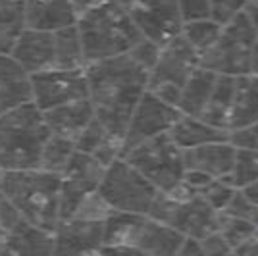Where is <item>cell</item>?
<instances>
[{
	"mask_svg": "<svg viewBox=\"0 0 258 256\" xmlns=\"http://www.w3.org/2000/svg\"><path fill=\"white\" fill-rule=\"evenodd\" d=\"M170 137L175 141V145L179 149L187 150L206 145V143L229 139V131L216 127L201 116L181 114L179 119L173 123V127L170 129Z\"/></svg>",
	"mask_w": 258,
	"mask_h": 256,
	"instance_id": "7402d4cb",
	"label": "cell"
},
{
	"mask_svg": "<svg viewBox=\"0 0 258 256\" xmlns=\"http://www.w3.org/2000/svg\"><path fill=\"white\" fill-rule=\"evenodd\" d=\"M250 74L258 75V39L252 48V60H250Z\"/></svg>",
	"mask_w": 258,
	"mask_h": 256,
	"instance_id": "ee69618b",
	"label": "cell"
},
{
	"mask_svg": "<svg viewBox=\"0 0 258 256\" xmlns=\"http://www.w3.org/2000/svg\"><path fill=\"white\" fill-rule=\"evenodd\" d=\"M224 212L237 216V218H245V220L258 225V204L252 203L241 189H237V193L231 199V203L227 204V208Z\"/></svg>",
	"mask_w": 258,
	"mask_h": 256,
	"instance_id": "d6a6232c",
	"label": "cell"
},
{
	"mask_svg": "<svg viewBox=\"0 0 258 256\" xmlns=\"http://www.w3.org/2000/svg\"><path fill=\"white\" fill-rule=\"evenodd\" d=\"M256 39V29L247 18V12L243 10L222 27L216 43L201 54V66L224 75L250 74V60Z\"/></svg>",
	"mask_w": 258,
	"mask_h": 256,
	"instance_id": "52a82bcc",
	"label": "cell"
},
{
	"mask_svg": "<svg viewBox=\"0 0 258 256\" xmlns=\"http://www.w3.org/2000/svg\"><path fill=\"white\" fill-rule=\"evenodd\" d=\"M241 191L245 193L252 203L258 204V179L256 181H252V183H248V185H245V187H241Z\"/></svg>",
	"mask_w": 258,
	"mask_h": 256,
	"instance_id": "b9f144b4",
	"label": "cell"
},
{
	"mask_svg": "<svg viewBox=\"0 0 258 256\" xmlns=\"http://www.w3.org/2000/svg\"><path fill=\"white\" fill-rule=\"evenodd\" d=\"M235 254H258V229H256V235L248 243H245L241 248H237Z\"/></svg>",
	"mask_w": 258,
	"mask_h": 256,
	"instance_id": "ab89813d",
	"label": "cell"
},
{
	"mask_svg": "<svg viewBox=\"0 0 258 256\" xmlns=\"http://www.w3.org/2000/svg\"><path fill=\"white\" fill-rule=\"evenodd\" d=\"M222 27L224 25L212 20V18H203V20H193V22L183 23L181 35L201 56L216 43V39L222 33Z\"/></svg>",
	"mask_w": 258,
	"mask_h": 256,
	"instance_id": "83f0119b",
	"label": "cell"
},
{
	"mask_svg": "<svg viewBox=\"0 0 258 256\" xmlns=\"http://www.w3.org/2000/svg\"><path fill=\"white\" fill-rule=\"evenodd\" d=\"M95 116H97L95 106H93V100L89 96L66 102V104H60V106L50 108V110H44V119L48 123L50 133L72 137V139H76L77 135L93 121Z\"/></svg>",
	"mask_w": 258,
	"mask_h": 256,
	"instance_id": "ffe728a7",
	"label": "cell"
},
{
	"mask_svg": "<svg viewBox=\"0 0 258 256\" xmlns=\"http://www.w3.org/2000/svg\"><path fill=\"white\" fill-rule=\"evenodd\" d=\"M201 243H203L205 254H233L231 245L227 243L226 237L220 233V231L206 235L205 239H201Z\"/></svg>",
	"mask_w": 258,
	"mask_h": 256,
	"instance_id": "74e56055",
	"label": "cell"
},
{
	"mask_svg": "<svg viewBox=\"0 0 258 256\" xmlns=\"http://www.w3.org/2000/svg\"><path fill=\"white\" fill-rule=\"evenodd\" d=\"M98 193L116 212L149 214L160 191L133 164L119 156L106 168Z\"/></svg>",
	"mask_w": 258,
	"mask_h": 256,
	"instance_id": "ba28073f",
	"label": "cell"
},
{
	"mask_svg": "<svg viewBox=\"0 0 258 256\" xmlns=\"http://www.w3.org/2000/svg\"><path fill=\"white\" fill-rule=\"evenodd\" d=\"M12 56L29 72L39 74L46 70H56L58 50H56V31H41L27 27L16 43Z\"/></svg>",
	"mask_w": 258,
	"mask_h": 256,
	"instance_id": "9a60e30c",
	"label": "cell"
},
{
	"mask_svg": "<svg viewBox=\"0 0 258 256\" xmlns=\"http://www.w3.org/2000/svg\"><path fill=\"white\" fill-rule=\"evenodd\" d=\"M50 129L44 112L25 102L0 116V170L41 168V156Z\"/></svg>",
	"mask_w": 258,
	"mask_h": 256,
	"instance_id": "277c9868",
	"label": "cell"
},
{
	"mask_svg": "<svg viewBox=\"0 0 258 256\" xmlns=\"http://www.w3.org/2000/svg\"><path fill=\"white\" fill-rule=\"evenodd\" d=\"M237 189H239V187L233 183L231 175H226V177H214V179L201 191V195L210 203V206H212L214 210L224 212L227 208V204L231 203V199H233V195L237 193Z\"/></svg>",
	"mask_w": 258,
	"mask_h": 256,
	"instance_id": "f546056e",
	"label": "cell"
},
{
	"mask_svg": "<svg viewBox=\"0 0 258 256\" xmlns=\"http://www.w3.org/2000/svg\"><path fill=\"white\" fill-rule=\"evenodd\" d=\"M254 2H258V0H254Z\"/></svg>",
	"mask_w": 258,
	"mask_h": 256,
	"instance_id": "bcb514c9",
	"label": "cell"
},
{
	"mask_svg": "<svg viewBox=\"0 0 258 256\" xmlns=\"http://www.w3.org/2000/svg\"><path fill=\"white\" fill-rule=\"evenodd\" d=\"M183 23L210 18V0H177Z\"/></svg>",
	"mask_w": 258,
	"mask_h": 256,
	"instance_id": "8d00e7d4",
	"label": "cell"
},
{
	"mask_svg": "<svg viewBox=\"0 0 258 256\" xmlns=\"http://www.w3.org/2000/svg\"><path fill=\"white\" fill-rule=\"evenodd\" d=\"M77 29L87 64L131 52L145 39L119 0H108L79 16Z\"/></svg>",
	"mask_w": 258,
	"mask_h": 256,
	"instance_id": "7a4b0ae2",
	"label": "cell"
},
{
	"mask_svg": "<svg viewBox=\"0 0 258 256\" xmlns=\"http://www.w3.org/2000/svg\"><path fill=\"white\" fill-rule=\"evenodd\" d=\"M195 254H197V256L205 254L201 239H195V237H185V241H183V245H181V250H179V256H195Z\"/></svg>",
	"mask_w": 258,
	"mask_h": 256,
	"instance_id": "f35d334b",
	"label": "cell"
},
{
	"mask_svg": "<svg viewBox=\"0 0 258 256\" xmlns=\"http://www.w3.org/2000/svg\"><path fill=\"white\" fill-rule=\"evenodd\" d=\"M229 141L235 145L237 149L258 150V121L229 131Z\"/></svg>",
	"mask_w": 258,
	"mask_h": 256,
	"instance_id": "e575fe53",
	"label": "cell"
},
{
	"mask_svg": "<svg viewBox=\"0 0 258 256\" xmlns=\"http://www.w3.org/2000/svg\"><path fill=\"white\" fill-rule=\"evenodd\" d=\"M81 12L74 0H27V27L58 31L77 25Z\"/></svg>",
	"mask_w": 258,
	"mask_h": 256,
	"instance_id": "d6986e66",
	"label": "cell"
},
{
	"mask_svg": "<svg viewBox=\"0 0 258 256\" xmlns=\"http://www.w3.org/2000/svg\"><path fill=\"white\" fill-rule=\"evenodd\" d=\"M56 239L52 229H44L22 220L6 233L4 254H54Z\"/></svg>",
	"mask_w": 258,
	"mask_h": 256,
	"instance_id": "44dd1931",
	"label": "cell"
},
{
	"mask_svg": "<svg viewBox=\"0 0 258 256\" xmlns=\"http://www.w3.org/2000/svg\"><path fill=\"white\" fill-rule=\"evenodd\" d=\"M0 189L16 204L23 220L52 231L60 224V173L43 168L0 170Z\"/></svg>",
	"mask_w": 258,
	"mask_h": 256,
	"instance_id": "3957f363",
	"label": "cell"
},
{
	"mask_svg": "<svg viewBox=\"0 0 258 256\" xmlns=\"http://www.w3.org/2000/svg\"><path fill=\"white\" fill-rule=\"evenodd\" d=\"M254 121H258V75H239L229 116V131L250 125Z\"/></svg>",
	"mask_w": 258,
	"mask_h": 256,
	"instance_id": "cb8c5ba5",
	"label": "cell"
},
{
	"mask_svg": "<svg viewBox=\"0 0 258 256\" xmlns=\"http://www.w3.org/2000/svg\"><path fill=\"white\" fill-rule=\"evenodd\" d=\"M179 116H181V110L175 104L166 102L164 98L147 89V93L141 96V100L133 110V116L129 119L121 156L145 141L162 133H170V129L179 119Z\"/></svg>",
	"mask_w": 258,
	"mask_h": 256,
	"instance_id": "30bf717a",
	"label": "cell"
},
{
	"mask_svg": "<svg viewBox=\"0 0 258 256\" xmlns=\"http://www.w3.org/2000/svg\"><path fill=\"white\" fill-rule=\"evenodd\" d=\"M23 220V216L20 210L16 208V204L8 199V195L0 189V227L8 233L10 229H14L16 225Z\"/></svg>",
	"mask_w": 258,
	"mask_h": 256,
	"instance_id": "d590c367",
	"label": "cell"
},
{
	"mask_svg": "<svg viewBox=\"0 0 258 256\" xmlns=\"http://www.w3.org/2000/svg\"><path fill=\"white\" fill-rule=\"evenodd\" d=\"M237 77L239 75L218 74V81L212 91V96L201 116L208 123L220 129H226V131H229V116H231V106H233V98H235Z\"/></svg>",
	"mask_w": 258,
	"mask_h": 256,
	"instance_id": "d4e9b609",
	"label": "cell"
},
{
	"mask_svg": "<svg viewBox=\"0 0 258 256\" xmlns=\"http://www.w3.org/2000/svg\"><path fill=\"white\" fill-rule=\"evenodd\" d=\"M85 70L89 79V98L93 100L95 114L108 133L123 145L133 110L149 89L151 72L129 52L89 62Z\"/></svg>",
	"mask_w": 258,
	"mask_h": 256,
	"instance_id": "6da1fadb",
	"label": "cell"
},
{
	"mask_svg": "<svg viewBox=\"0 0 258 256\" xmlns=\"http://www.w3.org/2000/svg\"><path fill=\"white\" fill-rule=\"evenodd\" d=\"M31 100V74L12 54L0 52V116Z\"/></svg>",
	"mask_w": 258,
	"mask_h": 256,
	"instance_id": "e0dca14e",
	"label": "cell"
},
{
	"mask_svg": "<svg viewBox=\"0 0 258 256\" xmlns=\"http://www.w3.org/2000/svg\"><path fill=\"white\" fill-rule=\"evenodd\" d=\"M33 102L41 110H50L72 100L89 96L85 68L77 70H46L31 74Z\"/></svg>",
	"mask_w": 258,
	"mask_h": 256,
	"instance_id": "4fadbf2b",
	"label": "cell"
},
{
	"mask_svg": "<svg viewBox=\"0 0 258 256\" xmlns=\"http://www.w3.org/2000/svg\"><path fill=\"white\" fill-rule=\"evenodd\" d=\"M102 162L93 154L77 150L70 166L62 173V191H60V220L72 218L77 208L83 204L91 193L98 191L102 177L106 173Z\"/></svg>",
	"mask_w": 258,
	"mask_h": 256,
	"instance_id": "8fae6325",
	"label": "cell"
},
{
	"mask_svg": "<svg viewBox=\"0 0 258 256\" xmlns=\"http://www.w3.org/2000/svg\"><path fill=\"white\" fill-rule=\"evenodd\" d=\"M106 220L72 216L60 220L54 229V254H100L104 245Z\"/></svg>",
	"mask_w": 258,
	"mask_h": 256,
	"instance_id": "5bb4252c",
	"label": "cell"
},
{
	"mask_svg": "<svg viewBox=\"0 0 258 256\" xmlns=\"http://www.w3.org/2000/svg\"><path fill=\"white\" fill-rule=\"evenodd\" d=\"M129 12L143 37L164 44L183 29V18L177 0H119Z\"/></svg>",
	"mask_w": 258,
	"mask_h": 256,
	"instance_id": "7c38bea8",
	"label": "cell"
},
{
	"mask_svg": "<svg viewBox=\"0 0 258 256\" xmlns=\"http://www.w3.org/2000/svg\"><path fill=\"white\" fill-rule=\"evenodd\" d=\"M245 12H247V18L250 20L252 27H254V29H256V33H258V2L250 0L247 6H245Z\"/></svg>",
	"mask_w": 258,
	"mask_h": 256,
	"instance_id": "60d3db41",
	"label": "cell"
},
{
	"mask_svg": "<svg viewBox=\"0 0 258 256\" xmlns=\"http://www.w3.org/2000/svg\"><path fill=\"white\" fill-rule=\"evenodd\" d=\"M74 2H76V6L79 8V12L83 14L89 8H95V6L102 4V2H108V0H74Z\"/></svg>",
	"mask_w": 258,
	"mask_h": 256,
	"instance_id": "7bdbcfd3",
	"label": "cell"
},
{
	"mask_svg": "<svg viewBox=\"0 0 258 256\" xmlns=\"http://www.w3.org/2000/svg\"><path fill=\"white\" fill-rule=\"evenodd\" d=\"M231 179L237 187H245L258 179V150L237 149L235 164L231 171Z\"/></svg>",
	"mask_w": 258,
	"mask_h": 256,
	"instance_id": "4dcf8cb0",
	"label": "cell"
},
{
	"mask_svg": "<svg viewBox=\"0 0 258 256\" xmlns=\"http://www.w3.org/2000/svg\"><path fill=\"white\" fill-rule=\"evenodd\" d=\"M183 241L185 235L181 231L145 214L133 239V250L135 254L175 256L179 254Z\"/></svg>",
	"mask_w": 258,
	"mask_h": 256,
	"instance_id": "2e32d148",
	"label": "cell"
},
{
	"mask_svg": "<svg viewBox=\"0 0 258 256\" xmlns=\"http://www.w3.org/2000/svg\"><path fill=\"white\" fill-rule=\"evenodd\" d=\"M160 46L162 44L154 43V41H151V39H143L133 50H131V56L139 62L141 66H145L149 72H151L152 68H154V64H156V60H158V54H160Z\"/></svg>",
	"mask_w": 258,
	"mask_h": 256,
	"instance_id": "836d02e7",
	"label": "cell"
},
{
	"mask_svg": "<svg viewBox=\"0 0 258 256\" xmlns=\"http://www.w3.org/2000/svg\"><path fill=\"white\" fill-rule=\"evenodd\" d=\"M149 216L195 239H205L206 235L218 231L220 222V212L185 181L170 193H158Z\"/></svg>",
	"mask_w": 258,
	"mask_h": 256,
	"instance_id": "5b68a950",
	"label": "cell"
},
{
	"mask_svg": "<svg viewBox=\"0 0 258 256\" xmlns=\"http://www.w3.org/2000/svg\"><path fill=\"white\" fill-rule=\"evenodd\" d=\"M76 152V139L50 133V137H48V141H46V145H44L43 149L41 168L62 175L66 168L70 166V162H72Z\"/></svg>",
	"mask_w": 258,
	"mask_h": 256,
	"instance_id": "4316f807",
	"label": "cell"
},
{
	"mask_svg": "<svg viewBox=\"0 0 258 256\" xmlns=\"http://www.w3.org/2000/svg\"><path fill=\"white\" fill-rule=\"evenodd\" d=\"M248 0H210V18L226 25L245 10Z\"/></svg>",
	"mask_w": 258,
	"mask_h": 256,
	"instance_id": "1f68e13d",
	"label": "cell"
},
{
	"mask_svg": "<svg viewBox=\"0 0 258 256\" xmlns=\"http://www.w3.org/2000/svg\"><path fill=\"white\" fill-rule=\"evenodd\" d=\"M4 245H6V231L0 227V254H4Z\"/></svg>",
	"mask_w": 258,
	"mask_h": 256,
	"instance_id": "f6af8a7d",
	"label": "cell"
},
{
	"mask_svg": "<svg viewBox=\"0 0 258 256\" xmlns=\"http://www.w3.org/2000/svg\"><path fill=\"white\" fill-rule=\"evenodd\" d=\"M258 225L248 222L245 218H237L231 214L220 212V222H218V231L226 237V241L233 248V254H235L237 248L248 243L254 235H256Z\"/></svg>",
	"mask_w": 258,
	"mask_h": 256,
	"instance_id": "f1b7e54d",
	"label": "cell"
},
{
	"mask_svg": "<svg viewBox=\"0 0 258 256\" xmlns=\"http://www.w3.org/2000/svg\"><path fill=\"white\" fill-rule=\"evenodd\" d=\"M201 66V56L181 33L160 46V54L149 74V91L177 106L187 79Z\"/></svg>",
	"mask_w": 258,
	"mask_h": 256,
	"instance_id": "9c48e42d",
	"label": "cell"
},
{
	"mask_svg": "<svg viewBox=\"0 0 258 256\" xmlns=\"http://www.w3.org/2000/svg\"><path fill=\"white\" fill-rule=\"evenodd\" d=\"M27 29V0H0V52L12 54Z\"/></svg>",
	"mask_w": 258,
	"mask_h": 256,
	"instance_id": "484cf974",
	"label": "cell"
},
{
	"mask_svg": "<svg viewBox=\"0 0 258 256\" xmlns=\"http://www.w3.org/2000/svg\"><path fill=\"white\" fill-rule=\"evenodd\" d=\"M216 81H218V74L216 72L199 66L191 74V77L187 79V83H185L181 91V96H179L177 108L181 110V114L203 116L206 104H208V100L212 96Z\"/></svg>",
	"mask_w": 258,
	"mask_h": 256,
	"instance_id": "603a6c76",
	"label": "cell"
},
{
	"mask_svg": "<svg viewBox=\"0 0 258 256\" xmlns=\"http://www.w3.org/2000/svg\"><path fill=\"white\" fill-rule=\"evenodd\" d=\"M149 181L162 193L177 189L185 177V156L183 149L175 145L170 133H162L141 143L123 154Z\"/></svg>",
	"mask_w": 258,
	"mask_h": 256,
	"instance_id": "8992f818",
	"label": "cell"
},
{
	"mask_svg": "<svg viewBox=\"0 0 258 256\" xmlns=\"http://www.w3.org/2000/svg\"><path fill=\"white\" fill-rule=\"evenodd\" d=\"M237 147L229 139L206 143L195 149L183 150L185 168L187 170L205 171L212 177H226L231 175L235 164Z\"/></svg>",
	"mask_w": 258,
	"mask_h": 256,
	"instance_id": "ac0fdd59",
	"label": "cell"
}]
</instances>
